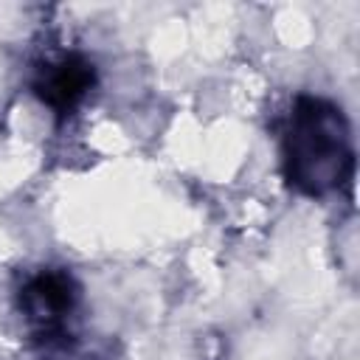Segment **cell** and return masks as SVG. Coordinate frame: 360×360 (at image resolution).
<instances>
[{"label": "cell", "mask_w": 360, "mask_h": 360, "mask_svg": "<svg viewBox=\"0 0 360 360\" xmlns=\"http://www.w3.org/2000/svg\"><path fill=\"white\" fill-rule=\"evenodd\" d=\"M284 160L290 183L307 194H323L340 186L352 163L349 129L340 110L318 98H301L290 118Z\"/></svg>", "instance_id": "cell-1"}, {"label": "cell", "mask_w": 360, "mask_h": 360, "mask_svg": "<svg viewBox=\"0 0 360 360\" xmlns=\"http://www.w3.org/2000/svg\"><path fill=\"white\" fill-rule=\"evenodd\" d=\"M90 82H93L90 65L82 62L79 56H65V59L42 68V73L37 79V93L53 110H70L90 90Z\"/></svg>", "instance_id": "cell-2"}, {"label": "cell", "mask_w": 360, "mask_h": 360, "mask_svg": "<svg viewBox=\"0 0 360 360\" xmlns=\"http://www.w3.org/2000/svg\"><path fill=\"white\" fill-rule=\"evenodd\" d=\"M70 307V281L65 276L48 273L28 284L25 290V309L37 321H56Z\"/></svg>", "instance_id": "cell-3"}]
</instances>
